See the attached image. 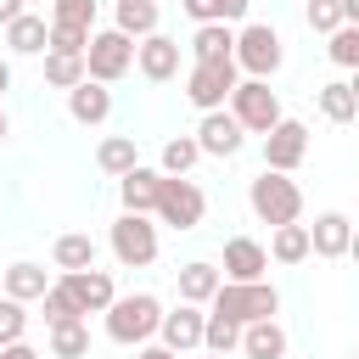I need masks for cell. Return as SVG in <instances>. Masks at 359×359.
Masks as SVG:
<instances>
[{"instance_id":"cell-1","label":"cell","mask_w":359,"mask_h":359,"mask_svg":"<svg viewBox=\"0 0 359 359\" xmlns=\"http://www.w3.org/2000/svg\"><path fill=\"white\" fill-rule=\"evenodd\" d=\"M208 314H224L230 325L275 320V314H280V292H275L269 280H219V292L208 297Z\"/></svg>"},{"instance_id":"cell-2","label":"cell","mask_w":359,"mask_h":359,"mask_svg":"<svg viewBox=\"0 0 359 359\" xmlns=\"http://www.w3.org/2000/svg\"><path fill=\"white\" fill-rule=\"evenodd\" d=\"M101 314H107V337L129 348V342H146V337H157L163 303H157L151 292H129V297H112Z\"/></svg>"},{"instance_id":"cell-3","label":"cell","mask_w":359,"mask_h":359,"mask_svg":"<svg viewBox=\"0 0 359 359\" xmlns=\"http://www.w3.org/2000/svg\"><path fill=\"white\" fill-rule=\"evenodd\" d=\"M247 208L258 213V224H297V213H303V191H297V180L264 168V174L247 185Z\"/></svg>"},{"instance_id":"cell-4","label":"cell","mask_w":359,"mask_h":359,"mask_svg":"<svg viewBox=\"0 0 359 359\" xmlns=\"http://www.w3.org/2000/svg\"><path fill=\"white\" fill-rule=\"evenodd\" d=\"M230 62H236V73H247V79H269V73L286 62L280 34H275L269 22H247V28L236 34V45H230Z\"/></svg>"},{"instance_id":"cell-5","label":"cell","mask_w":359,"mask_h":359,"mask_svg":"<svg viewBox=\"0 0 359 359\" xmlns=\"http://www.w3.org/2000/svg\"><path fill=\"white\" fill-rule=\"evenodd\" d=\"M230 118L241 123V135L252 129V135H269L286 112H280V95L269 90V79H241L236 90H230Z\"/></svg>"},{"instance_id":"cell-6","label":"cell","mask_w":359,"mask_h":359,"mask_svg":"<svg viewBox=\"0 0 359 359\" xmlns=\"http://www.w3.org/2000/svg\"><path fill=\"white\" fill-rule=\"evenodd\" d=\"M129 67H135V39H123L118 28L90 34V45H84V79L90 84H118Z\"/></svg>"},{"instance_id":"cell-7","label":"cell","mask_w":359,"mask_h":359,"mask_svg":"<svg viewBox=\"0 0 359 359\" xmlns=\"http://www.w3.org/2000/svg\"><path fill=\"white\" fill-rule=\"evenodd\" d=\"M163 224H174V230H196L202 224V213H208V196H202V185L196 180H185V174H163V185H157V208H151Z\"/></svg>"},{"instance_id":"cell-8","label":"cell","mask_w":359,"mask_h":359,"mask_svg":"<svg viewBox=\"0 0 359 359\" xmlns=\"http://www.w3.org/2000/svg\"><path fill=\"white\" fill-rule=\"evenodd\" d=\"M236 84H241V73H236L230 56H224V62H196V67L185 73V101L202 107V112H219V107L230 101Z\"/></svg>"},{"instance_id":"cell-9","label":"cell","mask_w":359,"mask_h":359,"mask_svg":"<svg viewBox=\"0 0 359 359\" xmlns=\"http://www.w3.org/2000/svg\"><path fill=\"white\" fill-rule=\"evenodd\" d=\"M112 258L123 269H146L157 258V224L146 213H118V224H112Z\"/></svg>"},{"instance_id":"cell-10","label":"cell","mask_w":359,"mask_h":359,"mask_svg":"<svg viewBox=\"0 0 359 359\" xmlns=\"http://www.w3.org/2000/svg\"><path fill=\"white\" fill-rule=\"evenodd\" d=\"M303 157H309V129H303L297 118H280V123L264 135V168H269V174H292Z\"/></svg>"},{"instance_id":"cell-11","label":"cell","mask_w":359,"mask_h":359,"mask_svg":"<svg viewBox=\"0 0 359 359\" xmlns=\"http://www.w3.org/2000/svg\"><path fill=\"white\" fill-rule=\"evenodd\" d=\"M191 140H196V151H208V157H236L247 135H241V123L219 107V112H202V123H196Z\"/></svg>"},{"instance_id":"cell-12","label":"cell","mask_w":359,"mask_h":359,"mask_svg":"<svg viewBox=\"0 0 359 359\" xmlns=\"http://www.w3.org/2000/svg\"><path fill=\"white\" fill-rule=\"evenodd\" d=\"M135 67H140L151 84L174 79V73H180V39H168V34H146V39H135Z\"/></svg>"},{"instance_id":"cell-13","label":"cell","mask_w":359,"mask_h":359,"mask_svg":"<svg viewBox=\"0 0 359 359\" xmlns=\"http://www.w3.org/2000/svg\"><path fill=\"white\" fill-rule=\"evenodd\" d=\"M62 292L79 303V314H101V309L118 297V286H112V275H107V269H79V275H62Z\"/></svg>"},{"instance_id":"cell-14","label":"cell","mask_w":359,"mask_h":359,"mask_svg":"<svg viewBox=\"0 0 359 359\" xmlns=\"http://www.w3.org/2000/svg\"><path fill=\"white\" fill-rule=\"evenodd\" d=\"M303 230H309V252H320V258H348V247H353V219L348 213H320Z\"/></svg>"},{"instance_id":"cell-15","label":"cell","mask_w":359,"mask_h":359,"mask_svg":"<svg viewBox=\"0 0 359 359\" xmlns=\"http://www.w3.org/2000/svg\"><path fill=\"white\" fill-rule=\"evenodd\" d=\"M157 337H163V348H168V353H191V348H202V309L180 303L174 314H163V320H157Z\"/></svg>"},{"instance_id":"cell-16","label":"cell","mask_w":359,"mask_h":359,"mask_svg":"<svg viewBox=\"0 0 359 359\" xmlns=\"http://www.w3.org/2000/svg\"><path fill=\"white\" fill-rule=\"evenodd\" d=\"M67 112H73V123H107L112 118V90L107 84H90V79H79L73 90H67Z\"/></svg>"},{"instance_id":"cell-17","label":"cell","mask_w":359,"mask_h":359,"mask_svg":"<svg viewBox=\"0 0 359 359\" xmlns=\"http://www.w3.org/2000/svg\"><path fill=\"white\" fill-rule=\"evenodd\" d=\"M264 269H269V252L252 236H230L224 241V275L230 280H264Z\"/></svg>"},{"instance_id":"cell-18","label":"cell","mask_w":359,"mask_h":359,"mask_svg":"<svg viewBox=\"0 0 359 359\" xmlns=\"http://www.w3.org/2000/svg\"><path fill=\"white\" fill-rule=\"evenodd\" d=\"M157 185H163V174H157V168H146V163H135V168L118 180L123 213H151V208H157Z\"/></svg>"},{"instance_id":"cell-19","label":"cell","mask_w":359,"mask_h":359,"mask_svg":"<svg viewBox=\"0 0 359 359\" xmlns=\"http://www.w3.org/2000/svg\"><path fill=\"white\" fill-rule=\"evenodd\" d=\"M45 286H50V275L39 264H28V258H17L11 269H0V297H11V303H34Z\"/></svg>"},{"instance_id":"cell-20","label":"cell","mask_w":359,"mask_h":359,"mask_svg":"<svg viewBox=\"0 0 359 359\" xmlns=\"http://www.w3.org/2000/svg\"><path fill=\"white\" fill-rule=\"evenodd\" d=\"M50 264H56L62 275L95 269V236H84V230H67V236H56V247H50Z\"/></svg>"},{"instance_id":"cell-21","label":"cell","mask_w":359,"mask_h":359,"mask_svg":"<svg viewBox=\"0 0 359 359\" xmlns=\"http://www.w3.org/2000/svg\"><path fill=\"white\" fill-rule=\"evenodd\" d=\"M236 348L247 359H286V331L275 320H252V325H241V342Z\"/></svg>"},{"instance_id":"cell-22","label":"cell","mask_w":359,"mask_h":359,"mask_svg":"<svg viewBox=\"0 0 359 359\" xmlns=\"http://www.w3.org/2000/svg\"><path fill=\"white\" fill-rule=\"evenodd\" d=\"M219 280H224V275H219L213 264H202V258H196V264H185V269H180V303L202 309V303L219 292Z\"/></svg>"},{"instance_id":"cell-23","label":"cell","mask_w":359,"mask_h":359,"mask_svg":"<svg viewBox=\"0 0 359 359\" xmlns=\"http://www.w3.org/2000/svg\"><path fill=\"white\" fill-rule=\"evenodd\" d=\"M123 39H146L157 34V0H118V22H112Z\"/></svg>"},{"instance_id":"cell-24","label":"cell","mask_w":359,"mask_h":359,"mask_svg":"<svg viewBox=\"0 0 359 359\" xmlns=\"http://www.w3.org/2000/svg\"><path fill=\"white\" fill-rule=\"evenodd\" d=\"M45 34H50V22L34 17V11H22L17 22H6V45H11L17 56H39V50H45Z\"/></svg>"},{"instance_id":"cell-25","label":"cell","mask_w":359,"mask_h":359,"mask_svg":"<svg viewBox=\"0 0 359 359\" xmlns=\"http://www.w3.org/2000/svg\"><path fill=\"white\" fill-rule=\"evenodd\" d=\"M230 45H236L230 22H196V34H191V56L196 62H224Z\"/></svg>"},{"instance_id":"cell-26","label":"cell","mask_w":359,"mask_h":359,"mask_svg":"<svg viewBox=\"0 0 359 359\" xmlns=\"http://www.w3.org/2000/svg\"><path fill=\"white\" fill-rule=\"evenodd\" d=\"M320 112H325L331 123H353V118H359V90H353L348 79L320 84Z\"/></svg>"},{"instance_id":"cell-27","label":"cell","mask_w":359,"mask_h":359,"mask_svg":"<svg viewBox=\"0 0 359 359\" xmlns=\"http://www.w3.org/2000/svg\"><path fill=\"white\" fill-rule=\"evenodd\" d=\"M95 163H101L107 174H118V180H123V174L140 163V151H135V135H107V140L95 146Z\"/></svg>"},{"instance_id":"cell-28","label":"cell","mask_w":359,"mask_h":359,"mask_svg":"<svg viewBox=\"0 0 359 359\" xmlns=\"http://www.w3.org/2000/svg\"><path fill=\"white\" fill-rule=\"evenodd\" d=\"M275 264H303L309 258V230L303 224H275V236H269V247H264Z\"/></svg>"},{"instance_id":"cell-29","label":"cell","mask_w":359,"mask_h":359,"mask_svg":"<svg viewBox=\"0 0 359 359\" xmlns=\"http://www.w3.org/2000/svg\"><path fill=\"white\" fill-rule=\"evenodd\" d=\"M84 353H90V325L84 320L50 325V359H84Z\"/></svg>"},{"instance_id":"cell-30","label":"cell","mask_w":359,"mask_h":359,"mask_svg":"<svg viewBox=\"0 0 359 359\" xmlns=\"http://www.w3.org/2000/svg\"><path fill=\"white\" fill-rule=\"evenodd\" d=\"M180 6H185L196 22H241L252 0H180Z\"/></svg>"},{"instance_id":"cell-31","label":"cell","mask_w":359,"mask_h":359,"mask_svg":"<svg viewBox=\"0 0 359 359\" xmlns=\"http://www.w3.org/2000/svg\"><path fill=\"white\" fill-rule=\"evenodd\" d=\"M241 342V325H230L224 314H202V348L208 353H236Z\"/></svg>"},{"instance_id":"cell-32","label":"cell","mask_w":359,"mask_h":359,"mask_svg":"<svg viewBox=\"0 0 359 359\" xmlns=\"http://www.w3.org/2000/svg\"><path fill=\"white\" fill-rule=\"evenodd\" d=\"M84 79V56H62V50H45V84L56 90H73Z\"/></svg>"},{"instance_id":"cell-33","label":"cell","mask_w":359,"mask_h":359,"mask_svg":"<svg viewBox=\"0 0 359 359\" xmlns=\"http://www.w3.org/2000/svg\"><path fill=\"white\" fill-rule=\"evenodd\" d=\"M95 6L101 0H50V22H67V28L95 34Z\"/></svg>"},{"instance_id":"cell-34","label":"cell","mask_w":359,"mask_h":359,"mask_svg":"<svg viewBox=\"0 0 359 359\" xmlns=\"http://www.w3.org/2000/svg\"><path fill=\"white\" fill-rule=\"evenodd\" d=\"M196 157H202V151H196V140H191V135H174V140L163 146V168H157V174H191V168H196Z\"/></svg>"},{"instance_id":"cell-35","label":"cell","mask_w":359,"mask_h":359,"mask_svg":"<svg viewBox=\"0 0 359 359\" xmlns=\"http://www.w3.org/2000/svg\"><path fill=\"white\" fill-rule=\"evenodd\" d=\"M39 303H45V325H67V320H84V314H79V303L62 292V280H50V286L39 292Z\"/></svg>"},{"instance_id":"cell-36","label":"cell","mask_w":359,"mask_h":359,"mask_svg":"<svg viewBox=\"0 0 359 359\" xmlns=\"http://www.w3.org/2000/svg\"><path fill=\"white\" fill-rule=\"evenodd\" d=\"M325 50H331L337 67H359V28H353V22L331 28V45H325Z\"/></svg>"},{"instance_id":"cell-37","label":"cell","mask_w":359,"mask_h":359,"mask_svg":"<svg viewBox=\"0 0 359 359\" xmlns=\"http://www.w3.org/2000/svg\"><path fill=\"white\" fill-rule=\"evenodd\" d=\"M22 331H28V309L11 303V297H0V348L6 342H22Z\"/></svg>"},{"instance_id":"cell-38","label":"cell","mask_w":359,"mask_h":359,"mask_svg":"<svg viewBox=\"0 0 359 359\" xmlns=\"http://www.w3.org/2000/svg\"><path fill=\"white\" fill-rule=\"evenodd\" d=\"M309 28H314V34L342 28V6H337V0H309Z\"/></svg>"},{"instance_id":"cell-39","label":"cell","mask_w":359,"mask_h":359,"mask_svg":"<svg viewBox=\"0 0 359 359\" xmlns=\"http://www.w3.org/2000/svg\"><path fill=\"white\" fill-rule=\"evenodd\" d=\"M0 359H39V353H34L28 342H6V348H0Z\"/></svg>"},{"instance_id":"cell-40","label":"cell","mask_w":359,"mask_h":359,"mask_svg":"<svg viewBox=\"0 0 359 359\" xmlns=\"http://www.w3.org/2000/svg\"><path fill=\"white\" fill-rule=\"evenodd\" d=\"M22 11H28V6H22V0H0V22H17V17H22Z\"/></svg>"},{"instance_id":"cell-41","label":"cell","mask_w":359,"mask_h":359,"mask_svg":"<svg viewBox=\"0 0 359 359\" xmlns=\"http://www.w3.org/2000/svg\"><path fill=\"white\" fill-rule=\"evenodd\" d=\"M135 359H180V353H168V348H163V342H157V348H140V353H135Z\"/></svg>"},{"instance_id":"cell-42","label":"cell","mask_w":359,"mask_h":359,"mask_svg":"<svg viewBox=\"0 0 359 359\" xmlns=\"http://www.w3.org/2000/svg\"><path fill=\"white\" fill-rule=\"evenodd\" d=\"M6 90H11V62L0 56V95H6Z\"/></svg>"},{"instance_id":"cell-43","label":"cell","mask_w":359,"mask_h":359,"mask_svg":"<svg viewBox=\"0 0 359 359\" xmlns=\"http://www.w3.org/2000/svg\"><path fill=\"white\" fill-rule=\"evenodd\" d=\"M6 135H11V118H6V112H0V140H6Z\"/></svg>"},{"instance_id":"cell-44","label":"cell","mask_w":359,"mask_h":359,"mask_svg":"<svg viewBox=\"0 0 359 359\" xmlns=\"http://www.w3.org/2000/svg\"><path fill=\"white\" fill-rule=\"evenodd\" d=\"M22 6H50V0H22Z\"/></svg>"},{"instance_id":"cell-45","label":"cell","mask_w":359,"mask_h":359,"mask_svg":"<svg viewBox=\"0 0 359 359\" xmlns=\"http://www.w3.org/2000/svg\"><path fill=\"white\" fill-rule=\"evenodd\" d=\"M208 359H224V353H208Z\"/></svg>"}]
</instances>
